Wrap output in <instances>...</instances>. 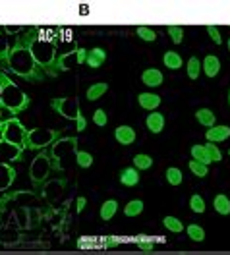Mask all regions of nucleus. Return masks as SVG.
Returning <instances> with one entry per match:
<instances>
[{
	"instance_id": "nucleus-1",
	"label": "nucleus",
	"mask_w": 230,
	"mask_h": 255,
	"mask_svg": "<svg viewBox=\"0 0 230 255\" xmlns=\"http://www.w3.org/2000/svg\"><path fill=\"white\" fill-rule=\"evenodd\" d=\"M37 33H39V27H27L23 33H19L14 39V45L10 47L8 64H6V68L14 76H17L19 80L27 81V83H41L47 78V74L39 68V64L33 58L31 52L33 37Z\"/></svg>"
},
{
	"instance_id": "nucleus-2",
	"label": "nucleus",
	"mask_w": 230,
	"mask_h": 255,
	"mask_svg": "<svg viewBox=\"0 0 230 255\" xmlns=\"http://www.w3.org/2000/svg\"><path fill=\"white\" fill-rule=\"evenodd\" d=\"M0 87H2V107L4 111L10 112L12 116H16L25 109H29L31 99L25 95L19 85L10 80L2 70H0Z\"/></svg>"
},
{
	"instance_id": "nucleus-3",
	"label": "nucleus",
	"mask_w": 230,
	"mask_h": 255,
	"mask_svg": "<svg viewBox=\"0 0 230 255\" xmlns=\"http://www.w3.org/2000/svg\"><path fill=\"white\" fill-rule=\"evenodd\" d=\"M31 52H33V58L37 60L39 68L47 74V76H58V70H56V48L54 45L43 39L41 35V29L39 33L33 37V43H31Z\"/></svg>"
},
{
	"instance_id": "nucleus-4",
	"label": "nucleus",
	"mask_w": 230,
	"mask_h": 255,
	"mask_svg": "<svg viewBox=\"0 0 230 255\" xmlns=\"http://www.w3.org/2000/svg\"><path fill=\"white\" fill-rule=\"evenodd\" d=\"M60 137V129H50V128H33L27 131L25 149L29 151H45L49 145H52Z\"/></svg>"
},
{
	"instance_id": "nucleus-5",
	"label": "nucleus",
	"mask_w": 230,
	"mask_h": 255,
	"mask_svg": "<svg viewBox=\"0 0 230 255\" xmlns=\"http://www.w3.org/2000/svg\"><path fill=\"white\" fill-rule=\"evenodd\" d=\"M52 157H50L47 151H39L37 157L31 160V166H29V178H31L33 188H39L43 186L47 180H49L50 172H52Z\"/></svg>"
},
{
	"instance_id": "nucleus-6",
	"label": "nucleus",
	"mask_w": 230,
	"mask_h": 255,
	"mask_svg": "<svg viewBox=\"0 0 230 255\" xmlns=\"http://www.w3.org/2000/svg\"><path fill=\"white\" fill-rule=\"evenodd\" d=\"M78 151V139L76 137H58L52 149H50V157L54 160V168L56 170H64L66 168V159L70 155H76Z\"/></svg>"
},
{
	"instance_id": "nucleus-7",
	"label": "nucleus",
	"mask_w": 230,
	"mask_h": 255,
	"mask_svg": "<svg viewBox=\"0 0 230 255\" xmlns=\"http://www.w3.org/2000/svg\"><path fill=\"white\" fill-rule=\"evenodd\" d=\"M27 128L23 126L16 116L4 120V128H2V139L8 143L16 145L19 149H25V139H27Z\"/></svg>"
},
{
	"instance_id": "nucleus-8",
	"label": "nucleus",
	"mask_w": 230,
	"mask_h": 255,
	"mask_svg": "<svg viewBox=\"0 0 230 255\" xmlns=\"http://www.w3.org/2000/svg\"><path fill=\"white\" fill-rule=\"evenodd\" d=\"M50 109L56 114L64 116L66 120H76V116L80 112V101L74 97H58V99L50 101Z\"/></svg>"
},
{
	"instance_id": "nucleus-9",
	"label": "nucleus",
	"mask_w": 230,
	"mask_h": 255,
	"mask_svg": "<svg viewBox=\"0 0 230 255\" xmlns=\"http://www.w3.org/2000/svg\"><path fill=\"white\" fill-rule=\"evenodd\" d=\"M8 203H16L17 207H27L29 203H35V193L33 191H4V195L0 197V207L6 209Z\"/></svg>"
},
{
	"instance_id": "nucleus-10",
	"label": "nucleus",
	"mask_w": 230,
	"mask_h": 255,
	"mask_svg": "<svg viewBox=\"0 0 230 255\" xmlns=\"http://www.w3.org/2000/svg\"><path fill=\"white\" fill-rule=\"evenodd\" d=\"M16 170H14V166L12 164H8V162H0V193H4V191L10 190V186L14 184V180H16Z\"/></svg>"
},
{
	"instance_id": "nucleus-11",
	"label": "nucleus",
	"mask_w": 230,
	"mask_h": 255,
	"mask_svg": "<svg viewBox=\"0 0 230 255\" xmlns=\"http://www.w3.org/2000/svg\"><path fill=\"white\" fill-rule=\"evenodd\" d=\"M139 180H141V176H139V170L135 166H126V168L120 170V184L126 186V188L137 186Z\"/></svg>"
},
{
	"instance_id": "nucleus-12",
	"label": "nucleus",
	"mask_w": 230,
	"mask_h": 255,
	"mask_svg": "<svg viewBox=\"0 0 230 255\" xmlns=\"http://www.w3.org/2000/svg\"><path fill=\"white\" fill-rule=\"evenodd\" d=\"M230 137V128L229 126H213L205 131V139L211 143H221L227 141Z\"/></svg>"
},
{
	"instance_id": "nucleus-13",
	"label": "nucleus",
	"mask_w": 230,
	"mask_h": 255,
	"mask_svg": "<svg viewBox=\"0 0 230 255\" xmlns=\"http://www.w3.org/2000/svg\"><path fill=\"white\" fill-rule=\"evenodd\" d=\"M76 64H78V48L60 54V56L56 58V70H58V74H60V72H68V70H70L72 66H76Z\"/></svg>"
},
{
	"instance_id": "nucleus-14",
	"label": "nucleus",
	"mask_w": 230,
	"mask_h": 255,
	"mask_svg": "<svg viewBox=\"0 0 230 255\" xmlns=\"http://www.w3.org/2000/svg\"><path fill=\"white\" fill-rule=\"evenodd\" d=\"M107 62V50L105 48H91V50H87V60L85 64L89 66V68H101L103 64Z\"/></svg>"
},
{
	"instance_id": "nucleus-15",
	"label": "nucleus",
	"mask_w": 230,
	"mask_h": 255,
	"mask_svg": "<svg viewBox=\"0 0 230 255\" xmlns=\"http://www.w3.org/2000/svg\"><path fill=\"white\" fill-rule=\"evenodd\" d=\"M137 105L143 111H155V109L161 107V97L155 95V93H139L137 95Z\"/></svg>"
},
{
	"instance_id": "nucleus-16",
	"label": "nucleus",
	"mask_w": 230,
	"mask_h": 255,
	"mask_svg": "<svg viewBox=\"0 0 230 255\" xmlns=\"http://www.w3.org/2000/svg\"><path fill=\"white\" fill-rule=\"evenodd\" d=\"M115 139L122 145H131L135 141V129L131 126H118L115 129Z\"/></svg>"
},
{
	"instance_id": "nucleus-17",
	"label": "nucleus",
	"mask_w": 230,
	"mask_h": 255,
	"mask_svg": "<svg viewBox=\"0 0 230 255\" xmlns=\"http://www.w3.org/2000/svg\"><path fill=\"white\" fill-rule=\"evenodd\" d=\"M203 74L207 76V78H215L219 72H221V60L215 56V54H207L205 58H203Z\"/></svg>"
},
{
	"instance_id": "nucleus-18",
	"label": "nucleus",
	"mask_w": 230,
	"mask_h": 255,
	"mask_svg": "<svg viewBox=\"0 0 230 255\" xmlns=\"http://www.w3.org/2000/svg\"><path fill=\"white\" fill-rule=\"evenodd\" d=\"M21 153H23V149H19L16 145L8 143V141H4V139H0V155L4 157V159L8 160H21Z\"/></svg>"
},
{
	"instance_id": "nucleus-19",
	"label": "nucleus",
	"mask_w": 230,
	"mask_h": 255,
	"mask_svg": "<svg viewBox=\"0 0 230 255\" xmlns=\"http://www.w3.org/2000/svg\"><path fill=\"white\" fill-rule=\"evenodd\" d=\"M64 186H66V180H52V182L43 184V197H47V199L58 197L60 191L64 190Z\"/></svg>"
},
{
	"instance_id": "nucleus-20",
	"label": "nucleus",
	"mask_w": 230,
	"mask_h": 255,
	"mask_svg": "<svg viewBox=\"0 0 230 255\" xmlns=\"http://www.w3.org/2000/svg\"><path fill=\"white\" fill-rule=\"evenodd\" d=\"M145 126L151 133H161L164 128V116L161 112H151L145 120Z\"/></svg>"
},
{
	"instance_id": "nucleus-21",
	"label": "nucleus",
	"mask_w": 230,
	"mask_h": 255,
	"mask_svg": "<svg viewBox=\"0 0 230 255\" xmlns=\"http://www.w3.org/2000/svg\"><path fill=\"white\" fill-rule=\"evenodd\" d=\"M141 81L147 85V87H159L163 83V74L161 70H155V68H149L141 74Z\"/></svg>"
},
{
	"instance_id": "nucleus-22",
	"label": "nucleus",
	"mask_w": 230,
	"mask_h": 255,
	"mask_svg": "<svg viewBox=\"0 0 230 255\" xmlns=\"http://www.w3.org/2000/svg\"><path fill=\"white\" fill-rule=\"evenodd\" d=\"M116 213H118V201H116V199H107V201L101 205V211H99L101 221H111V219H115Z\"/></svg>"
},
{
	"instance_id": "nucleus-23",
	"label": "nucleus",
	"mask_w": 230,
	"mask_h": 255,
	"mask_svg": "<svg viewBox=\"0 0 230 255\" xmlns=\"http://www.w3.org/2000/svg\"><path fill=\"white\" fill-rule=\"evenodd\" d=\"M109 91V83L107 81H99V83H93L89 89H87V101H99L101 97Z\"/></svg>"
},
{
	"instance_id": "nucleus-24",
	"label": "nucleus",
	"mask_w": 230,
	"mask_h": 255,
	"mask_svg": "<svg viewBox=\"0 0 230 255\" xmlns=\"http://www.w3.org/2000/svg\"><path fill=\"white\" fill-rule=\"evenodd\" d=\"M196 120L201 126L213 128L215 122H217V116H215V112L209 111V109H199V111L196 112Z\"/></svg>"
},
{
	"instance_id": "nucleus-25",
	"label": "nucleus",
	"mask_w": 230,
	"mask_h": 255,
	"mask_svg": "<svg viewBox=\"0 0 230 255\" xmlns=\"http://www.w3.org/2000/svg\"><path fill=\"white\" fill-rule=\"evenodd\" d=\"M14 217L17 221V228H29V219H31V211L29 207H16L14 209Z\"/></svg>"
},
{
	"instance_id": "nucleus-26",
	"label": "nucleus",
	"mask_w": 230,
	"mask_h": 255,
	"mask_svg": "<svg viewBox=\"0 0 230 255\" xmlns=\"http://www.w3.org/2000/svg\"><path fill=\"white\" fill-rule=\"evenodd\" d=\"M213 207L219 215H230V199L225 193H219V195H215Z\"/></svg>"
},
{
	"instance_id": "nucleus-27",
	"label": "nucleus",
	"mask_w": 230,
	"mask_h": 255,
	"mask_svg": "<svg viewBox=\"0 0 230 255\" xmlns=\"http://www.w3.org/2000/svg\"><path fill=\"white\" fill-rule=\"evenodd\" d=\"M10 43H8V37L4 27H0V66H6L8 64V54H10Z\"/></svg>"
},
{
	"instance_id": "nucleus-28",
	"label": "nucleus",
	"mask_w": 230,
	"mask_h": 255,
	"mask_svg": "<svg viewBox=\"0 0 230 255\" xmlns=\"http://www.w3.org/2000/svg\"><path fill=\"white\" fill-rule=\"evenodd\" d=\"M163 62L168 70H178V68H182V56L176 50H168V52H164Z\"/></svg>"
},
{
	"instance_id": "nucleus-29",
	"label": "nucleus",
	"mask_w": 230,
	"mask_h": 255,
	"mask_svg": "<svg viewBox=\"0 0 230 255\" xmlns=\"http://www.w3.org/2000/svg\"><path fill=\"white\" fill-rule=\"evenodd\" d=\"M192 157H194V160L203 162V164H207V166L213 162L211 157H209V153H207V149H205V145H194V147H192Z\"/></svg>"
},
{
	"instance_id": "nucleus-30",
	"label": "nucleus",
	"mask_w": 230,
	"mask_h": 255,
	"mask_svg": "<svg viewBox=\"0 0 230 255\" xmlns=\"http://www.w3.org/2000/svg\"><path fill=\"white\" fill-rule=\"evenodd\" d=\"M201 70H203V66H201V62H199V58L192 56V58L188 60V66H186L188 78H190V80H197V78H199V74H201Z\"/></svg>"
},
{
	"instance_id": "nucleus-31",
	"label": "nucleus",
	"mask_w": 230,
	"mask_h": 255,
	"mask_svg": "<svg viewBox=\"0 0 230 255\" xmlns=\"http://www.w3.org/2000/svg\"><path fill=\"white\" fill-rule=\"evenodd\" d=\"M133 166L137 170H149L153 166V157H149L145 153H137V155H133Z\"/></svg>"
},
{
	"instance_id": "nucleus-32",
	"label": "nucleus",
	"mask_w": 230,
	"mask_h": 255,
	"mask_svg": "<svg viewBox=\"0 0 230 255\" xmlns=\"http://www.w3.org/2000/svg\"><path fill=\"white\" fill-rule=\"evenodd\" d=\"M163 226L168 230V232H174V234H180L182 230H184V224H182L180 219H176V217H164L163 219Z\"/></svg>"
},
{
	"instance_id": "nucleus-33",
	"label": "nucleus",
	"mask_w": 230,
	"mask_h": 255,
	"mask_svg": "<svg viewBox=\"0 0 230 255\" xmlns=\"http://www.w3.org/2000/svg\"><path fill=\"white\" fill-rule=\"evenodd\" d=\"M166 182L170 184V186H180L182 180H184V174H182L180 168H176V166H170V168H166Z\"/></svg>"
},
{
	"instance_id": "nucleus-34",
	"label": "nucleus",
	"mask_w": 230,
	"mask_h": 255,
	"mask_svg": "<svg viewBox=\"0 0 230 255\" xmlns=\"http://www.w3.org/2000/svg\"><path fill=\"white\" fill-rule=\"evenodd\" d=\"M143 201L141 199H131L130 203L124 207V215L126 217H137V215H141L143 213Z\"/></svg>"
},
{
	"instance_id": "nucleus-35",
	"label": "nucleus",
	"mask_w": 230,
	"mask_h": 255,
	"mask_svg": "<svg viewBox=\"0 0 230 255\" xmlns=\"http://www.w3.org/2000/svg\"><path fill=\"white\" fill-rule=\"evenodd\" d=\"M135 33H137L139 39H143V41H147V43H153V41L157 39V31H155L153 27H147V25H139V27L135 29Z\"/></svg>"
},
{
	"instance_id": "nucleus-36",
	"label": "nucleus",
	"mask_w": 230,
	"mask_h": 255,
	"mask_svg": "<svg viewBox=\"0 0 230 255\" xmlns=\"http://www.w3.org/2000/svg\"><path fill=\"white\" fill-rule=\"evenodd\" d=\"M186 234L194 240V242H203V240H205V230H203L199 224H190V226L186 228Z\"/></svg>"
},
{
	"instance_id": "nucleus-37",
	"label": "nucleus",
	"mask_w": 230,
	"mask_h": 255,
	"mask_svg": "<svg viewBox=\"0 0 230 255\" xmlns=\"http://www.w3.org/2000/svg\"><path fill=\"white\" fill-rule=\"evenodd\" d=\"M188 168L192 170V174L199 176V178H205V176L209 174V166H207V164H203V162H197V160H190Z\"/></svg>"
},
{
	"instance_id": "nucleus-38",
	"label": "nucleus",
	"mask_w": 230,
	"mask_h": 255,
	"mask_svg": "<svg viewBox=\"0 0 230 255\" xmlns=\"http://www.w3.org/2000/svg\"><path fill=\"white\" fill-rule=\"evenodd\" d=\"M76 164L82 168H89L93 164V155L87 151H76Z\"/></svg>"
},
{
	"instance_id": "nucleus-39",
	"label": "nucleus",
	"mask_w": 230,
	"mask_h": 255,
	"mask_svg": "<svg viewBox=\"0 0 230 255\" xmlns=\"http://www.w3.org/2000/svg\"><path fill=\"white\" fill-rule=\"evenodd\" d=\"M166 31H168V35H170V39H172L174 45L184 43V27H180V25H168Z\"/></svg>"
},
{
	"instance_id": "nucleus-40",
	"label": "nucleus",
	"mask_w": 230,
	"mask_h": 255,
	"mask_svg": "<svg viewBox=\"0 0 230 255\" xmlns=\"http://www.w3.org/2000/svg\"><path fill=\"white\" fill-rule=\"evenodd\" d=\"M135 244H137V248H139L141 252H145V254H149V252H153V248H155L153 240H149L147 236H145V234L137 236V238H135Z\"/></svg>"
},
{
	"instance_id": "nucleus-41",
	"label": "nucleus",
	"mask_w": 230,
	"mask_h": 255,
	"mask_svg": "<svg viewBox=\"0 0 230 255\" xmlns=\"http://www.w3.org/2000/svg\"><path fill=\"white\" fill-rule=\"evenodd\" d=\"M190 207L194 213H205V199L201 197V195H192V199H190Z\"/></svg>"
},
{
	"instance_id": "nucleus-42",
	"label": "nucleus",
	"mask_w": 230,
	"mask_h": 255,
	"mask_svg": "<svg viewBox=\"0 0 230 255\" xmlns=\"http://www.w3.org/2000/svg\"><path fill=\"white\" fill-rule=\"evenodd\" d=\"M205 149H207V153H209V157H211V160L213 162H219V160H223V151L217 147L215 143H205Z\"/></svg>"
},
{
	"instance_id": "nucleus-43",
	"label": "nucleus",
	"mask_w": 230,
	"mask_h": 255,
	"mask_svg": "<svg viewBox=\"0 0 230 255\" xmlns=\"http://www.w3.org/2000/svg\"><path fill=\"white\" fill-rule=\"evenodd\" d=\"M93 124L99 128L109 124V116H107V112L103 111V109H97V111H95V114H93Z\"/></svg>"
},
{
	"instance_id": "nucleus-44",
	"label": "nucleus",
	"mask_w": 230,
	"mask_h": 255,
	"mask_svg": "<svg viewBox=\"0 0 230 255\" xmlns=\"http://www.w3.org/2000/svg\"><path fill=\"white\" fill-rule=\"evenodd\" d=\"M205 29H207L209 37L213 39L217 45H221V43H223V37H221V31H219V27H215V25H207Z\"/></svg>"
},
{
	"instance_id": "nucleus-45",
	"label": "nucleus",
	"mask_w": 230,
	"mask_h": 255,
	"mask_svg": "<svg viewBox=\"0 0 230 255\" xmlns=\"http://www.w3.org/2000/svg\"><path fill=\"white\" fill-rule=\"evenodd\" d=\"M76 128H78V131H83V129L87 128V120L83 118L82 109H80V112H78V116H76Z\"/></svg>"
},
{
	"instance_id": "nucleus-46",
	"label": "nucleus",
	"mask_w": 230,
	"mask_h": 255,
	"mask_svg": "<svg viewBox=\"0 0 230 255\" xmlns=\"http://www.w3.org/2000/svg\"><path fill=\"white\" fill-rule=\"evenodd\" d=\"M25 29H27V27H12V25H6V27H4V31H6V35H19V33H23L25 31Z\"/></svg>"
},
{
	"instance_id": "nucleus-47",
	"label": "nucleus",
	"mask_w": 230,
	"mask_h": 255,
	"mask_svg": "<svg viewBox=\"0 0 230 255\" xmlns=\"http://www.w3.org/2000/svg\"><path fill=\"white\" fill-rule=\"evenodd\" d=\"M85 205H87V199L85 197H78L76 199V213H83Z\"/></svg>"
},
{
	"instance_id": "nucleus-48",
	"label": "nucleus",
	"mask_w": 230,
	"mask_h": 255,
	"mask_svg": "<svg viewBox=\"0 0 230 255\" xmlns=\"http://www.w3.org/2000/svg\"><path fill=\"white\" fill-rule=\"evenodd\" d=\"M4 221H6V213H4V207H0V228L4 226Z\"/></svg>"
},
{
	"instance_id": "nucleus-49",
	"label": "nucleus",
	"mask_w": 230,
	"mask_h": 255,
	"mask_svg": "<svg viewBox=\"0 0 230 255\" xmlns=\"http://www.w3.org/2000/svg\"><path fill=\"white\" fill-rule=\"evenodd\" d=\"M116 244H118V240H115V238L107 240V246H116Z\"/></svg>"
},
{
	"instance_id": "nucleus-50",
	"label": "nucleus",
	"mask_w": 230,
	"mask_h": 255,
	"mask_svg": "<svg viewBox=\"0 0 230 255\" xmlns=\"http://www.w3.org/2000/svg\"><path fill=\"white\" fill-rule=\"evenodd\" d=\"M0 112H6L4 111V107H2V87H0Z\"/></svg>"
},
{
	"instance_id": "nucleus-51",
	"label": "nucleus",
	"mask_w": 230,
	"mask_h": 255,
	"mask_svg": "<svg viewBox=\"0 0 230 255\" xmlns=\"http://www.w3.org/2000/svg\"><path fill=\"white\" fill-rule=\"evenodd\" d=\"M2 128H4V122L0 120V139H2Z\"/></svg>"
},
{
	"instance_id": "nucleus-52",
	"label": "nucleus",
	"mask_w": 230,
	"mask_h": 255,
	"mask_svg": "<svg viewBox=\"0 0 230 255\" xmlns=\"http://www.w3.org/2000/svg\"><path fill=\"white\" fill-rule=\"evenodd\" d=\"M227 47H229V50H230V39H229V43H227Z\"/></svg>"
},
{
	"instance_id": "nucleus-53",
	"label": "nucleus",
	"mask_w": 230,
	"mask_h": 255,
	"mask_svg": "<svg viewBox=\"0 0 230 255\" xmlns=\"http://www.w3.org/2000/svg\"><path fill=\"white\" fill-rule=\"evenodd\" d=\"M229 105H230V91H229Z\"/></svg>"
},
{
	"instance_id": "nucleus-54",
	"label": "nucleus",
	"mask_w": 230,
	"mask_h": 255,
	"mask_svg": "<svg viewBox=\"0 0 230 255\" xmlns=\"http://www.w3.org/2000/svg\"><path fill=\"white\" fill-rule=\"evenodd\" d=\"M229 155H230V149H229Z\"/></svg>"
},
{
	"instance_id": "nucleus-55",
	"label": "nucleus",
	"mask_w": 230,
	"mask_h": 255,
	"mask_svg": "<svg viewBox=\"0 0 230 255\" xmlns=\"http://www.w3.org/2000/svg\"><path fill=\"white\" fill-rule=\"evenodd\" d=\"M0 116H2V112H0Z\"/></svg>"
}]
</instances>
